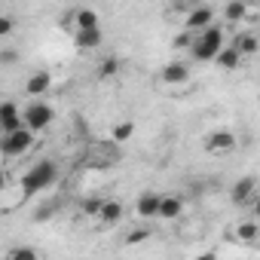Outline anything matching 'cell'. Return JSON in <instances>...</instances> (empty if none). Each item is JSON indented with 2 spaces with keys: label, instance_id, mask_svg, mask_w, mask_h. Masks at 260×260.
I'll return each mask as SVG.
<instances>
[{
  "label": "cell",
  "instance_id": "obj_28",
  "mask_svg": "<svg viewBox=\"0 0 260 260\" xmlns=\"http://www.w3.org/2000/svg\"><path fill=\"white\" fill-rule=\"evenodd\" d=\"M190 43H193V34H187V31L175 37V46H178V49H184V46H190Z\"/></svg>",
  "mask_w": 260,
  "mask_h": 260
},
{
  "label": "cell",
  "instance_id": "obj_2",
  "mask_svg": "<svg viewBox=\"0 0 260 260\" xmlns=\"http://www.w3.org/2000/svg\"><path fill=\"white\" fill-rule=\"evenodd\" d=\"M190 49H193L196 61H214L217 52L223 49V28L220 25H208L205 31H199V37H193Z\"/></svg>",
  "mask_w": 260,
  "mask_h": 260
},
{
  "label": "cell",
  "instance_id": "obj_19",
  "mask_svg": "<svg viewBox=\"0 0 260 260\" xmlns=\"http://www.w3.org/2000/svg\"><path fill=\"white\" fill-rule=\"evenodd\" d=\"M116 74H119V58H116V55H104L101 64H98V77H101V80H110V77H116Z\"/></svg>",
  "mask_w": 260,
  "mask_h": 260
},
{
  "label": "cell",
  "instance_id": "obj_25",
  "mask_svg": "<svg viewBox=\"0 0 260 260\" xmlns=\"http://www.w3.org/2000/svg\"><path fill=\"white\" fill-rule=\"evenodd\" d=\"M150 239V230H144V226H138V230H132L125 236V245H141V242H147Z\"/></svg>",
  "mask_w": 260,
  "mask_h": 260
},
{
  "label": "cell",
  "instance_id": "obj_7",
  "mask_svg": "<svg viewBox=\"0 0 260 260\" xmlns=\"http://www.w3.org/2000/svg\"><path fill=\"white\" fill-rule=\"evenodd\" d=\"M16 128H22V110L16 107V101H4L0 104V132L10 135Z\"/></svg>",
  "mask_w": 260,
  "mask_h": 260
},
{
  "label": "cell",
  "instance_id": "obj_24",
  "mask_svg": "<svg viewBox=\"0 0 260 260\" xmlns=\"http://www.w3.org/2000/svg\"><path fill=\"white\" fill-rule=\"evenodd\" d=\"M7 260H37V251H34V248H25V245H22V248H13Z\"/></svg>",
  "mask_w": 260,
  "mask_h": 260
},
{
  "label": "cell",
  "instance_id": "obj_20",
  "mask_svg": "<svg viewBox=\"0 0 260 260\" xmlns=\"http://www.w3.org/2000/svg\"><path fill=\"white\" fill-rule=\"evenodd\" d=\"M236 239H242L245 245H254V239H257V220L239 223V226H236Z\"/></svg>",
  "mask_w": 260,
  "mask_h": 260
},
{
  "label": "cell",
  "instance_id": "obj_26",
  "mask_svg": "<svg viewBox=\"0 0 260 260\" xmlns=\"http://www.w3.org/2000/svg\"><path fill=\"white\" fill-rule=\"evenodd\" d=\"M16 31V19L7 16V13H0V37H10Z\"/></svg>",
  "mask_w": 260,
  "mask_h": 260
},
{
  "label": "cell",
  "instance_id": "obj_4",
  "mask_svg": "<svg viewBox=\"0 0 260 260\" xmlns=\"http://www.w3.org/2000/svg\"><path fill=\"white\" fill-rule=\"evenodd\" d=\"M34 132H28V128L22 125V128H16V132H10V135H4L0 138V153L4 156H25L31 147H34Z\"/></svg>",
  "mask_w": 260,
  "mask_h": 260
},
{
  "label": "cell",
  "instance_id": "obj_3",
  "mask_svg": "<svg viewBox=\"0 0 260 260\" xmlns=\"http://www.w3.org/2000/svg\"><path fill=\"white\" fill-rule=\"evenodd\" d=\"M52 119H55V110L46 104V101H31L28 107H25V113H22V125L28 128V132H43V128H49L52 125Z\"/></svg>",
  "mask_w": 260,
  "mask_h": 260
},
{
  "label": "cell",
  "instance_id": "obj_11",
  "mask_svg": "<svg viewBox=\"0 0 260 260\" xmlns=\"http://www.w3.org/2000/svg\"><path fill=\"white\" fill-rule=\"evenodd\" d=\"M233 49L245 58V55H257V49H260V40H257V34H251V31H242V34H236V40H233Z\"/></svg>",
  "mask_w": 260,
  "mask_h": 260
},
{
  "label": "cell",
  "instance_id": "obj_21",
  "mask_svg": "<svg viewBox=\"0 0 260 260\" xmlns=\"http://www.w3.org/2000/svg\"><path fill=\"white\" fill-rule=\"evenodd\" d=\"M55 211H58L55 202H43V205H37V208H34V223H46V220H52Z\"/></svg>",
  "mask_w": 260,
  "mask_h": 260
},
{
  "label": "cell",
  "instance_id": "obj_5",
  "mask_svg": "<svg viewBox=\"0 0 260 260\" xmlns=\"http://www.w3.org/2000/svg\"><path fill=\"white\" fill-rule=\"evenodd\" d=\"M236 144H239V141H236V135H233V132H226V128H220V132H211V135L205 138V150H208V153H217V156H220V153L236 150Z\"/></svg>",
  "mask_w": 260,
  "mask_h": 260
},
{
  "label": "cell",
  "instance_id": "obj_17",
  "mask_svg": "<svg viewBox=\"0 0 260 260\" xmlns=\"http://www.w3.org/2000/svg\"><path fill=\"white\" fill-rule=\"evenodd\" d=\"M214 61H217V68H223V71H236V68L242 64V55H239L233 46H223V49L217 52V58H214Z\"/></svg>",
  "mask_w": 260,
  "mask_h": 260
},
{
  "label": "cell",
  "instance_id": "obj_29",
  "mask_svg": "<svg viewBox=\"0 0 260 260\" xmlns=\"http://www.w3.org/2000/svg\"><path fill=\"white\" fill-rule=\"evenodd\" d=\"M196 260H217V254H214V251H205V254H199Z\"/></svg>",
  "mask_w": 260,
  "mask_h": 260
},
{
  "label": "cell",
  "instance_id": "obj_13",
  "mask_svg": "<svg viewBox=\"0 0 260 260\" xmlns=\"http://www.w3.org/2000/svg\"><path fill=\"white\" fill-rule=\"evenodd\" d=\"M181 211H184V199H181V196H162V199H159V211H156V217H162V220H175V217H181Z\"/></svg>",
  "mask_w": 260,
  "mask_h": 260
},
{
  "label": "cell",
  "instance_id": "obj_30",
  "mask_svg": "<svg viewBox=\"0 0 260 260\" xmlns=\"http://www.w3.org/2000/svg\"><path fill=\"white\" fill-rule=\"evenodd\" d=\"M4 187H7V172L0 169V190H4Z\"/></svg>",
  "mask_w": 260,
  "mask_h": 260
},
{
  "label": "cell",
  "instance_id": "obj_22",
  "mask_svg": "<svg viewBox=\"0 0 260 260\" xmlns=\"http://www.w3.org/2000/svg\"><path fill=\"white\" fill-rule=\"evenodd\" d=\"M245 13H248V4H226V7H223L226 22H242V19H245Z\"/></svg>",
  "mask_w": 260,
  "mask_h": 260
},
{
  "label": "cell",
  "instance_id": "obj_10",
  "mask_svg": "<svg viewBox=\"0 0 260 260\" xmlns=\"http://www.w3.org/2000/svg\"><path fill=\"white\" fill-rule=\"evenodd\" d=\"M49 86H52V74H49V71H37V74H31V77H28L25 92H28L31 98H40V95H46V92H49Z\"/></svg>",
  "mask_w": 260,
  "mask_h": 260
},
{
  "label": "cell",
  "instance_id": "obj_8",
  "mask_svg": "<svg viewBox=\"0 0 260 260\" xmlns=\"http://www.w3.org/2000/svg\"><path fill=\"white\" fill-rule=\"evenodd\" d=\"M230 196H233V202H236V205H245V202H251V196H257V178H254V175H248V178H239V181L233 184Z\"/></svg>",
  "mask_w": 260,
  "mask_h": 260
},
{
  "label": "cell",
  "instance_id": "obj_16",
  "mask_svg": "<svg viewBox=\"0 0 260 260\" xmlns=\"http://www.w3.org/2000/svg\"><path fill=\"white\" fill-rule=\"evenodd\" d=\"M119 217H122V202L104 199V205H101V211H98V220H101V223H116Z\"/></svg>",
  "mask_w": 260,
  "mask_h": 260
},
{
  "label": "cell",
  "instance_id": "obj_1",
  "mask_svg": "<svg viewBox=\"0 0 260 260\" xmlns=\"http://www.w3.org/2000/svg\"><path fill=\"white\" fill-rule=\"evenodd\" d=\"M55 178H58V166H55L52 159H40V162H34V166L22 175V193H25V196H37V193L49 190V187L55 184Z\"/></svg>",
  "mask_w": 260,
  "mask_h": 260
},
{
  "label": "cell",
  "instance_id": "obj_14",
  "mask_svg": "<svg viewBox=\"0 0 260 260\" xmlns=\"http://www.w3.org/2000/svg\"><path fill=\"white\" fill-rule=\"evenodd\" d=\"M101 40H104L101 28H89V31H77V34H74L77 49H98V46H101Z\"/></svg>",
  "mask_w": 260,
  "mask_h": 260
},
{
  "label": "cell",
  "instance_id": "obj_15",
  "mask_svg": "<svg viewBox=\"0 0 260 260\" xmlns=\"http://www.w3.org/2000/svg\"><path fill=\"white\" fill-rule=\"evenodd\" d=\"M71 19H74V28H77V31L98 28V13H95V10H86V7H83V10H77Z\"/></svg>",
  "mask_w": 260,
  "mask_h": 260
},
{
  "label": "cell",
  "instance_id": "obj_23",
  "mask_svg": "<svg viewBox=\"0 0 260 260\" xmlns=\"http://www.w3.org/2000/svg\"><path fill=\"white\" fill-rule=\"evenodd\" d=\"M101 205H104V199H101V196H89V199H83V211H86L89 217H98Z\"/></svg>",
  "mask_w": 260,
  "mask_h": 260
},
{
  "label": "cell",
  "instance_id": "obj_9",
  "mask_svg": "<svg viewBox=\"0 0 260 260\" xmlns=\"http://www.w3.org/2000/svg\"><path fill=\"white\" fill-rule=\"evenodd\" d=\"M159 80H162L166 86H181V83L190 80V68H187L184 61H172V64H166V68L159 71Z\"/></svg>",
  "mask_w": 260,
  "mask_h": 260
},
{
  "label": "cell",
  "instance_id": "obj_6",
  "mask_svg": "<svg viewBox=\"0 0 260 260\" xmlns=\"http://www.w3.org/2000/svg\"><path fill=\"white\" fill-rule=\"evenodd\" d=\"M184 25H187V34L190 31H205L208 25H214V10L211 7H193V10H187Z\"/></svg>",
  "mask_w": 260,
  "mask_h": 260
},
{
  "label": "cell",
  "instance_id": "obj_12",
  "mask_svg": "<svg viewBox=\"0 0 260 260\" xmlns=\"http://www.w3.org/2000/svg\"><path fill=\"white\" fill-rule=\"evenodd\" d=\"M159 193H153V190H147V193H141L138 196V205H135V211H138V217H156V211H159Z\"/></svg>",
  "mask_w": 260,
  "mask_h": 260
},
{
  "label": "cell",
  "instance_id": "obj_18",
  "mask_svg": "<svg viewBox=\"0 0 260 260\" xmlns=\"http://www.w3.org/2000/svg\"><path fill=\"white\" fill-rule=\"evenodd\" d=\"M135 135V122L132 119H122V122H116L113 128H110V138H113V144H125L128 138Z\"/></svg>",
  "mask_w": 260,
  "mask_h": 260
},
{
  "label": "cell",
  "instance_id": "obj_27",
  "mask_svg": "<svg viewBox=\"0 0 260 260\" xmlns=\"http://www.w3.org/2000/svg\"><path fill=\"white\" fill-rule=\"evenodd\" d=\"M0 64H19V49H0Z\"/></svg>",
  "mask_w": 260,
  "mask_h": 260
}]
</instances>
